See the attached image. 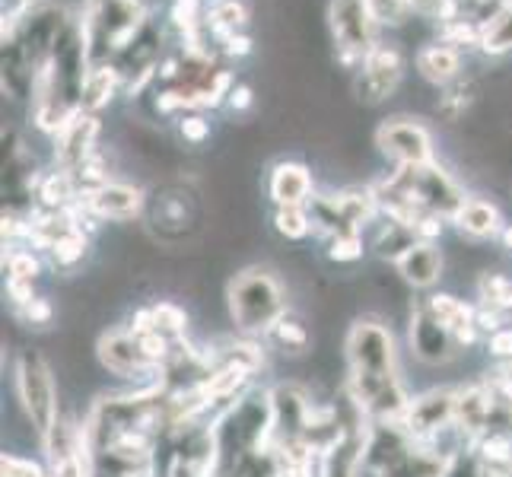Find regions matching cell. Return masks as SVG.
<instances>
[{
	"label": "cell",
	"instance_id": "obj_1",
	"mask_svg": "<svg viewBox=\"0 0 512 477\" xmlns=\"http://www.w3.org/2000/svg\"><path fill=\"white\" fill-rule=\"evenodd\" d=\"M150 26L144 0H86L80 29L90 64H115L140 32Z\"/></svg>",
	"mask_w": 512,
	"mask_h": 477
},
{
	"label": "cell",
	"instance_id": "obj_2",
	"mask_svg": "<svg viewBox=\"0 0 512 477\" xmlns=\"http://www.w3.org/2000/svg\"><path fill=\"white\" fill-rule=\"evenodd\" d=\"M229 315L242 334H268L287 315V299L280 280L264 268L239 271L226 287Z\"/></svg>",
	"mask_w": 512,
	"mask_h": 477
},
{
	"label": "cell",
	"instance_id": "obj_3",
	"mask_svg": "<svg viewBox=\"0 0 512 477\" xmlns=\"http://www.w3.org/2000/svg\"><path fill=\"white\" fill-rule=\"evenodd\" d=\"M16 395L23 401L26 420L32 423L35 436L45 439L58 427V385L48 360L39 350H23L20 360H16Z\"/></svg>",
	"mask_w": 512,
	"mask_h": 477
},
{
	"label": "cell",
	"instance_id": "obj_4",
	"mask_svg": "<svg viewBox=\"0 0 512 477\" xmlns=\"http://www.w3.org/2000/svg\"><path fill=\"white\" fill-rule=\"evenodd\" d=\"M347 382H376V379H398L395 363V341L392 331L373 318H360L347 334Z\"/></svg>",
	"mask_w": 512,
	"mask_h": 477
},
{
	"label": "cell",
	"instance_id": "obj_5",
	"mask_svg": "<svg viewBox=\"0 0 512 477\" xmlns=\"http://www.w3.org/2000/svg\"><path fill=\"white\" fill-rule=\"evenodd\" d=\"M331 39L344 64H360L379 45V20L366 0H331L328 4Z\"/></svg>",
	"mask_w": 512,
	"mask_h": 477
},
{
	"label": "cell",
	"instance_id": "obj_6",
	"mask_svg": "<svg viewBox=\"0 0 512 477\" xmlns=\"http://www.w3.org/2000/svg\"><path fill=\"white\" fill-rule=\"evenodd\" d=\"M376 147L392 159L395 169H414V166L436 163L430 131L423 128L417 118H408V115L385 118L376 131Z\"/></svg>",
	"mask_w": 512,
	"mask_h": 477
},
{
	"label": "cell",
	"instance_id": "obj_7",
	"mask_svg": "<svg viewBox=\"0 0 512 477\" xmlns=\"http://www.w3.org/2000/svg\"><path fill=\"white\" fill-rule=\"evenodd\" d=\"M404 77V58L395 45L379 42L369 55L360 61L357 77H353V93L366 105H379L385 99H392L398 90V83Z\"/></svg>",
	"mask_w": 512,
	"mask_h": 477
},
{
	"label": "cell",
	"instance_id": "obj_8",
	"mask_svg": "<svg viewBox=\"0 0 512 477\" xmlns=\"http://www.w3.org/2000/svg\"><path fill=\"white\" fill-rule=\"evenodd\" d=\"M401 427L417 443H433L436 436L455 427V392L452 388H433V392L411 398L408 414L401 417Z\"/></svg>",
	"mask_w": 512,
	"mask_h": 477
},
{
	"label": "cell",
	"instance_id": "obj_9",
	"mask_svg": "<svg viewBox=\"0 0 512 477\" xmlns=\"http://www.w3.org/2000/svg\"><path fill=\"white\" fill-rule=\"evenodd\" d=\"M96 353L102 366L109 369L115 376H125V379H134V376H163V366H156L144 350H140V341L134 338L131 331H109L102 334L99 344H96Z\"/></svg>",
	"mask_w": 512,
	"mask_h": 477
},
{
	"label": "cell",
	"instance_id": "obj_10",
	"mask_svg": "<svg viewBox=\"0 0 512 477\" xmlns=\"http://www.w3.org/2000/svg\"><path fill=\"white\" fill-rule=\"evenodd\" d=\"M411 350H414L417 360L430 363V366L449 363L458 353L455 334L430 312L427 299H423L411 315Z\"/></svg>",
	"mask_w": 512,
	"mask_h": 477
},
{
	"label": "cell",
	"instance_id": "obj_11",
	"mask_svg": "<svg viewBox=\"0 0 512 477\" xmlns=\"http://www.w3.org/2000/svg\"><path fill=\"white\" fill-rule=\"evenodd\" d=\"M99 131H102L99 115L80 112L61 134H55V163H58V169L74 172L80 163H86V159L99 150L96 147Z\"/></svg>",
	"mask_w": 512,
	"mask_h": 477
},
{
	"label": "cell",
	"instance_id": "obj_12",
	"mask_svg": "<svg viewBox=\"0 0 512 477\" xmlns=\"http://www.w3.org/2000/svg\"><path fill=\"white\" fill-rule=\"evenodd\" d=\"M80 204L90 210L96 220H131L144 207V191L125 185V182H109L96 191L80 194Z\"/></svg>",
	"mask_w": 512,
	"mask_h": 477
},
{
	"label": "cell",
	"instance_id": "obj_13",
	"mask_svg": "<svg viewBox=\"0 0 512 477\" xmlns=\"http://www.w3.org/2000/svg\"><path fill=\"white\" fill-rule=\"evenodd\" d=\"M490 420H493V398H490L487 379L455 388V427L468 443H474L481 433H487Z\"/></svg>",
	"mask_w": 512,
	"mask_h": 477
},
{
	"label": "cell",
	"instance_id": "obj_14",
	"mask_svg": "<svg viewBox=\"0 0 512 477\" xmlns=\"http://www.w3.org/2000/svg\"><path fill=\"white\" fill-rule=\"evenodd\" d=\"M315 182L306 163L280 159L268 175V194L277 207H306L315 198Z\"/></svg>",
	"mask_w": 512,
	"mask_h": 477
},
{
	"label": "cell",
	"instance_id": "obj_15",
	"mask_svg": "<svg viewBox=\"0 0 512 477\" xmlns=\"http://www.w3.org/2000/svg\"><path fill=\"white\" fill-rule=\"evenodd\" d=\"M452 223L458 233L468 239H493V236H503V229H506L500 207L484 198H465V204L458 207Z\"/></svg>",
	"mask_w": 512,
	"mask_h": 477
},
{
	"label": "cell",
	"instance_id": "obj_16",
	"mask_svg": "<svg viewBox=\"0 0 512 477\" xmlns=\"http://www.w3.org/2000/svg\"><path fill=\"white\" fill-rule=\"evenodd\" d=\"M395 268L404 284H411L414 290H430L443 277V252L436 249V242H417Z\"/></svg>",
	"mask_w": 512,
	"mask_h": 477
},
{
	"label": "cell",
	"instance_id": "obj_17",
	"mask_svg": "<svg viewBox=\"0 0 512 477\" xmlns=\"http://www.w3.org/2000/svg\"><path fill=\"white\" fill-rule=\"evenodd\" d=\"M420 77L433 86H449L462 77V51L449 42H430L417 51Z\"/></svg>",
	"mask_w": 512,
	"mask_h": 477
},
{
	"label": "cell",
	"instance_id": "obj_18",
	"mask_svg": "<svg viewBox=\"0 0 512 477\" xmlns=\"http://www.w3.org/2000/svg\"><path fill=\"white\" fill-rule=\"evenodd\" d=\"M118 90H125V83H121V74L115 64H96L90 67V74H86V83H83V102L80 109L86 115H99L105 105L115 99Z\"/></svg>",
	"mask_w": 512,
	"mask_h": 477
},
{
	"label": "cell",
	"instance_id": "obj_19",
	"mask_svg": "<svg viewBox=\"0 0 512 477\" xmlns=\"http://www.w3.org/2000/svg\"><path fill=\"white\" fill-rule=\"evenodd\" d=\"M417 245V236H414V226L408 223H398L392 217H382V223L376 226V236H373V249L379 258L385 261H401L411 249Z\"/></svg>",
	"mask_w": 512,
	"mask_h": 477
},
{
	"label": "cell",
	"instance_id": "obj_20",
	"mask_svg": "<svg viewBox=\"0 0 512 477\" xmlns=\"http://www.w3.org/2000/svg\"><path fill=\"white\" fill-rule=\"evenodd\" d=\"M35 194H39V207H48V210H64L80 198L74 175L64 172V169L42 175V185Z\"/></svg>",
	"mask_w": 512,
	"mask_h": 477
},
{
	"label": "cell",
	"instance_id": "obj_21",
	"mask_svg": "<svg viewBox=\"0 0 512 477\" xmlns=\"http://www.w3.org/2000/svg\"><path fill=\"white\" fill-rule=\"evenodd\" d=\"M86 252H90V236H86L83 229H70V233H64L45 255L51 258L55 268L70 271V268H77V264L86 258Z\"/></svg>",
	"mask_w": 512,
	"mask_h": 477
},
{
	"label": "cell",
	"instance_id": "obj_22",
	"mask_svg": "<svg viewBox=\"0 0 512 477\" xmlns=\"http://www.w3.org/2000/svg\"><path fill=\"white\" fill-rule=\"evenodd\" d=\"M478 299H481V306L500 309V312L509 315V306H512V277L497 274V271L481 274V280H478Z\"/></svg>",
	"mask_w": 512,
	"mask_h": 477
},
{
	"label": "cell",
	"instance_id": "obj_23",
	"mask_svg": "<svg viewBox=\"0 0 512 477\" xmlns=\"http://www.w3.org/2000/svg\"><path fill=\"white\" fill-rule=\"evenodd\" d=\"M274 229L290 242H303L312 233V214L309 207H277L274 214Z\"/></svg>",
	"mask_w": 512,
	"mask_h": 477
},
{
	"label": "cell",
	"instance_id": "obj_24",
	"mask_svg": "<svg viewBox=\"0 0 512 477\" xmlns=\"http://www.w3.org/2000/svg\"><path fill=\"white\" fill-rule=\"evenodd\" d=\"M268 338L284 350V353H303L306 347H309V331H306V325L303 322H296V318H290V315H284L280 322L268 331Z\"/></svg>",
	"mask_w": 512,
	"mask_h": 477
},
{
	"label": "cell",
	"instance_id": "obj_25",
	"mask_svg": "<svg viewBox=\"0 0 512 477\" xmlns=\"http://www.w3.org/2000/svg\"><path fill=\"white\" fill-rule=\"evenodd\" d=\"M153 309V325L160 334H166V338L172 341H182L185 331H188V312L179 306V303H169V299H163V303L150 306Z\"/></svg>",
	"mask_w": 512,
	"mask_h": 477
},
{
	"label": "cell",
	"instance_id": "obj_26",
	"mask_svg": "<svg viewBox=\"0 0 512 477\" xmlns=\"http://www.w3.org/2000/svg\"><path fill=\"white\" fill-rule=\"evenodd\" d=\"M443 96H439V102H436V112L443 115V118H449V121H458L465 115V109L471 105V96H474V90H471V83H462V80H455V83H449V86H443Z\"/></svg>",
	"mask_w": 512,
	"mask_h": 477
},
{
	"label": "cell",
	"instance_id": "obj_27",
	"mask_svg": "<svg viewBox=\"0 0 512 477\" xmlns=\"http://www.w3.org/2000/svg\"><path fill=\"white\" fill-rule=\"evenodd\" d=\"M366 255V242L360 233H344V236H331L328 239V258L338 264H353Z\"/></svg>",
	"mask_w": 512,
	"mask_h": 477
},
{
	"label": "cell",
	"instance_id": "obj_28",
	"mask_svg": "<svg viewBox=\"0 0 512 477\" xmlns=\"http://www.w3.org/2000/svg\"><path fill=\"white\" fill-rule=\"evenodd\" d=\"M4 268H7L10 277L35 280V277L42 274V258L35 255V252H29V249H13V252H7V258H4Z\"/></svg>",
	"mask_w": 512,
	"mask_h": 477
},
{
	"label": "cell",
	"instance_id": "obj_29",
	"mask_svg": "<svg viewBox=\"0 0 512 477\" xmlns=\"http://www.w3.org/2000/svg\"><path fill=\"white\" fill-rule=\"evenodd\" d=\"M382 26H404L414 16L408 0H366Z\"/></svg>",
	"mask_w": 512,
	"mask_h": 477
},
{
	"label": "cell",
	"instance_id": "obj_30",
	"mask_svg": "<svg viewBox=\"0 0 512 477\" xmlns=\"http://www.w3.org/2000/svg\"><path fill=\"white\" fill-rule=\"evenodd\" d=\"M20 315H23V322H26V325L45 328V325H51V318H55V306H51V299L35 296L29 306L20 309Z\"/></svg>",
	"mask_w": 512,
	"mask_h": 477
},
{
	"label": "cell",
	"instance_id": "obj_31",
	"mask_svg": "<svg viewBox=\"0 0 512 477\" xmlns=\"http://www.w3.org/2000/svg\"><path fill=\"white\" fill-rule=\"evenodd\" d=\"M487 353L500 363H512V325H503L500 331L487 334Z\"/></svg>",
	"mask_w": 512,
	"mask_h": 477
},
{
	"label": "cell",
	"instance_id": "obj_32",
	"mask_svg": "<svg viewBox=\"0 0 512 477\" xmlns=\"http://www.w3.org/2000/svg\"><path fill=\"white\" fill-rule=\"evenodd\" d=\"M179 134L188 140V144H204V140L210 137V121L204 115H182Z\"/></svg>",
	"mask_w": 512,
	"mask_h": 477
},
{
	"label": "cell",
	"instance_id": "obj_33",
	"mask_svg": "<svg viewBox=\"0 0 512 477\" xmlns=\"http://www.w3.org/2000/svg\"><path fill=\"white\" fill-rule=\"evenodd\" d=\"M0 471H4V477H48L39 465L29 462V458H20V455H4Z\"/></svg>",
	"mask_w": 512,
	"mask_h": 477
},
{
	"label": "cell",
	"instance_id": "obj_34",
	"mask_svg": "<svg viewBox=\"0 0 512 477\" xmlns=\"http://www.w3.org/2000/svg\"><path fill=\"white\" fill-rule=\"evenodd\" d=\"M446 223H449V220L436 217V214H423V217H417V223H414V236H417V242H436L439 236L446 233Z\"/></svg>",
	"mask_w": 512,
	"mask_h": 477
},
{
	"label": "cell",
	"instance_id": "obj_35",
	"mask_svg": "<svg viewBox=\"0 0 512 477\" xmlns=\"http://www.w3.org/2000/svg\"><path fill=\"white\" fill-rule=\"evenodd\" d=\"M7 293L16 303V309L29 306L35 299V280H20V277H7Z\"/></svg>",
	"mask_w": 512,
	"mask_h": 477
},
{
	"label": "cell",
	"instance_id": "obj_36",
	"mask_svg": "<svg viewBox=\"0 0 512 477\" xmlns=\"http://www.w3.org/2000/svg\"><path fill=\"white\" fill-rule=\"evenodd\" d=\"M220 51L226 58H245V55H252V39L245 32H236L220 42Z\"/></svg>",
	"mask_w": 512,
	"mask_h": 477
},
{
	"label": "cell",
	"instance_id": "obj_37",
	"mask_svg": "<svg viewBox=\"0 0 512 477\" xmlns=\"http://www.w3.org/2000/svg\"><path fill=\"white\" fill-rule=\"evenodd\" d=\"M252 102H255V96H252V86H245V83H236L233 90H229V96H226V105L233 112H245V109H252Z\"/></svg>",
	"mask_w": 512,
	"mask_h": 477
},
{
	"label": "cell",
	"instance_id": "obj_38",
	"mask_svg": "<svg viewBox=\"0 0 512 477\" xmlns=\"http://www.w3.org/2000/svg\"><path fill=\"white\" fill-rule=\"evenodd\" d=\"M411 10L420 13V16H430V20H443L446 16V7L449 0H408Z\"/></svg>",
	"mask_w": 512,
	"mask_h": 477
},
{
	"label": "cell",
	"instance_id": "obj_39",
	"mask_svg": "<svg viewBox=\"0 0 512 477\" xmlns=\"http://www.w3.org/2000/svg\"><path fill=\"white\" fill-rule=\"evenodd\" d=\"M32 7V0H4V20H13V16H23Z\"/></svg>",
	"mask_w": 512,
	"mask_h": 477
}]
</instances>
